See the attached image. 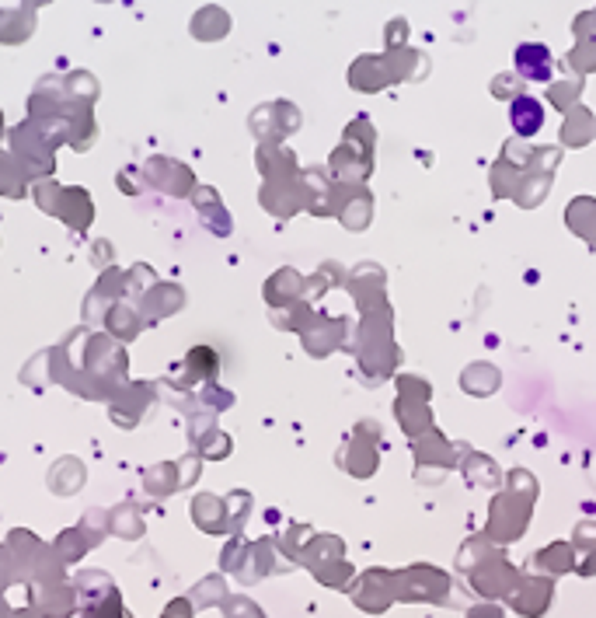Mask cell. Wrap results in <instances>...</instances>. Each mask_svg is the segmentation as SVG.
Returning <instances> with one entry per match:
<instances>
[{
  "mask_svg": "<svg viewBox=\"0 0 596 618\" xmlns=\"http://www.w3.org/2000/svg\"><path fill=\"white\" fill-rule=\"evenodd\" d=\"M540 122H544V109H540L538 98H516L512 102V126H516L520 137L538 133Z\"/></svg>",
  "mask_w": 596,
  "mask_h": 618,
  "instance_id": "obj_1",
  "label": "cell"
},
{
  "mask_svg": "<svg viewBox=\"0 0 596 618\" xmlns=\"http://www.w3.org/2000/svg\"><path fill=\"white\" fill-rule=\"evenodd\" d=\"M551 53L544 49V46H520L516 49V67H520V74H527V77H534V81H544L547 74H551Z\"/></svg>",
  "mask_w": 596,
  "mask_h": 618,
  "instance_id": "obj_2",
  "label": "cell"
},
{
  "mask_svg": "<svg viewBox=\"0 0 596 618\" xmlns=\"http://www.w3.org/2000/svg\"><path fill=\"white\" fill-rule=\"evenodd\" d=\"M538 562L544 566V569L565 573L568 566H572V552H568V545H551V549H544V552H540Z\"/></svg>",
  "mask_w": 596,
  "mask_h": 618,
  "instance_id": "obj_3",
  "label": "cell"
},
{
  "mask_svg": "<svg viewBox=\"0 0 596 618\" xmlns=\"http://www.w3.org/2000/svg\"><path fill=\"white\" fill-rule=\"evenodd\" d=\"M471 618H503V615H499L495 608H478V612H475Z\"/></svg>",
  "mask_w": 596,
  "mask_h": 618,
  "instance_id": "obj_4",
  "label": "cell"
}]
</instances>
